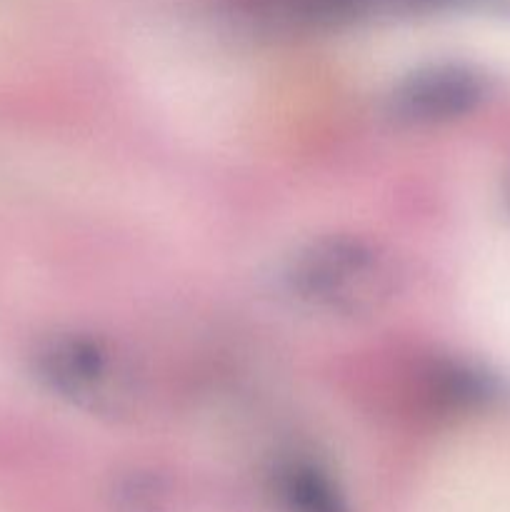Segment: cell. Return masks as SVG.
<instances>
[{"mask_svg":"<svg viewBox=\"0 0 510 512\" xmlns=\"http://www.w3.org/2000/svg\"><path fill=\"white\" fill-rule=\"evenodd\" d=\"M283 293L298 308L328 318H355L383 308L395 293V268L370 240L325 235L285 260Z\"/></svg>","mask_w":510,"mask_h":512,"instance_id":"1","label":"cell"},{"mask_svg":"<svg viewBox=\"0 0 510 512\" xmlns=\"http://www.w3.org/2000/svg\"><path fill=\"white\" fill-rule=\"evenodd\" d=\"M260 18L285 25H338L380 15L480 10L510 13V0H248Z\"/></svg>","mask_w":510,"mask_h":512,"instance_id":"4","label":"cell"},{"mask_svg":"<svg viewBox=\"0 0 510 512\" xmlns=\"http://www.w3.org/2000/svg\"><path fill=\"white\" fill-rule=\"evenodd\" d=\"M33 373L55 398L98 418H125L143 398L133 365L95 335L45 338L33 353Z\"/></svg>","mask_w":510,"mask_h":512,"instance_id":"2","label":"cell"},{"mask_svg":"<svg viewBox=\"0 0 510 512\" xmlns=\"http://www.w3.org/2000/svg\"><path fill=\"white\" fill-rule=\"evenodd\" d=\"M488 93L483 70L465 63H438L400 80L388 95V113L408 125L450 123L478 110Z\"/></svg>","mask_w":510,"mask_h":512,"instance_id":"3","label":"cell"},{"mask_svg":"<svg viewBox=\"0 0 510 512\" xmlns=\"http://www.w3.org/2000/svg\"><path fill=\"white\" fill-rule=\"evenodd\" d=\"M270 493L283 512H350L333 478L305 458L280 460L270 473Z\"/></svg>","mask_w":510,"mask_h":512,"instance_id":"5","label":"cell"},{"mask_svg":"<svg viewBox=\"0 0 510 512\" xmlns=\"http://www.w3.org/2000/svg\"><path fill=\"white\" fill-rule=\"evenodd\" d=\"M110 512H175L173 488L150 470H135L115 480Z\"/></svg>","mask_w":510,"mask_h":512,"instance_id":"6","label":"cell"}]
</instances>
